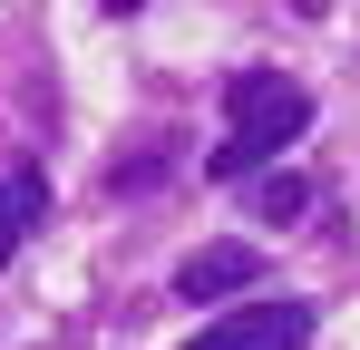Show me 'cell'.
Listing matches in <instances>:
<instances>
[{
	"instance_id": "obj_1",
	"label": "cell",
	"mask_w": 360,
	"mask_h": 350,
	"mask_svg": "<svg viewBox=\"0 0 360 350\" xmlns=\"http://www.w3.org/2000/svg\"><path fill=\"white\" fill-rule=\"evenodd\" d=\"M302 127H311V98H302L283 68L234 78V88H224V146H214V175H224V185H234V175H253L263 156H283Z\"/></svg>"
},
{
	"instance_id": "obj_2",
	"label": "cell",
	"mask_w": 360,
	"mask_h": 350,
	"mask_svg": "<svg viewBox=\"0 0 360 350\" xmlns=\"http://www.w3.org/2000/svg\"><path fill=\"white\" fill-rule=\"evenodd\" d=\"M302 341H311V302H253V311H234L176 350H302Z\"/></svg>"
},
{
	"instance_id": "obj_3",
	"label": "cell",
	"mask_w": 360,
	"mask_h": 350,
	"mask_svg": "<svg viewBox=\"0 0 360 350\" xmlns=\"http://www.w3.org/2000/svg\"><path fill=\"white\" fill-rule=\"evenodd\" d=\"M253 273H263L253 243H214V253H195V263L176 273V292H185V302H224V292H243Z\"/></svg>"
},
{
	"instance_id": "obj_4",
	"label": "cell",
	"mask_w": 360,
	"mask_h": 350,
	"mask_svg": "<svg viewBox=\"0 0 360 350\" xmlns=\"http://www.w3.org/2000/svg\"><path fill=\"white\" fill-rule=\"evenodd\" d=\"M30 214H39V175H10V166H0V263L20 253V233H30Z\"/></svg>"
},
{
	"instance_id": "obj_5",
	"label": "cell",
	"mask_w": 360,
	"mask_h": 350,
	"mask_svg": "<svg viewBox=\"0 0 360 350\" xmlns=\"http://www.w3.org/2000/svg\"><path fill=\"white\" fill-rule=\"evenodd\" d=\"M302 205H311V195H302V175H273V185H263V214H273V224H292Z\"/></svg>"
},
{
	"instance_id": "obj_6",
	"label": "cell",
	"mask_w": 360,
	"mask_h": 350,
	"mask_svg": "<svg viewBox=\"0 0 360 350\" xmlns=\"http://www.w3.org/2000/svg\"><path fill=\"white\" fill-rule=\"evenodd\" d=\"M98 10H117V20H127V10H146V0H98Z\"/></svg>"
}]
</instances>
